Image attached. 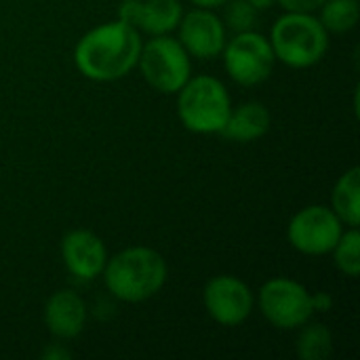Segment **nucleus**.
<instances>
[{
  "instance_id": "obj_23",
  "label": "nucleus",
  "mask_w": 360,
  "mask_h": 360,
  "mask_svg": "<svg viewBox=\"0 0 360 360\" xmlns=\"http://www.w3.org/2000/svg\"><path fill=\"white\" fill-rule=\"evenodd\" d=\"M194 6H200V8H219L224 6L228 0H190Z\"/></svg>"
},
{
  "instance_id": "obj_9",
  "label": "nucleus",
  "mask_w": 360,
  "mask_h": 360,
  "mask_svg": "<svg viewBox=\"0 0 360 360\" xmlns=\"http://www.w3.org/2000/svg\"><path fill=\"white\" fill-rule=\"evenodd\" d=\"M202 306L221 327L243 325L255 310V293L234 274H217L202 289Z\"/></svg>"
},
{
  "instance_id": "obj_7",
  "label": "nucleus",
  "mask_w": 360,
  "mask_h": 360,
  "mask_svg": "<svg viewBox=\"0 0 360 360\" xmlns=\"http://www.w3.org/2000/svg\"><path fill=\"white\" fill-rule=\"evenodd\" d=\"M224 70L238 86H259L264 84L276 65V57L268 36L247 30L228 38L221 55Z\"/></svg>"
},
{
  "instance_id": "obj_21",
  "label": "nucleus",
  "mask_w": 360,
  "mask_h": 360,
  "mask_svg": "<svg viewBox=\"0 0 360 360\" xmlns=\"http://www.w3.org/2000/svg\"><path fill=\"white\" fill-rule=\"evenodd\" d=\"M40 356L46 360H68L70 359V350H65L63 344H49Z\"/></svg>"
},
{
  "instance_id": "obj_24",
  "label": "nucleus",
  "mask_w": 360,
  "mask_h": 360,
  "mask_svg": "<svg viewBox=\"0 0 360 360\" xmlns=\"http://www.w3.org/2000/svg\"><path fill=\"white\" fill-rule=\"evenodd\" d=\"M249 2H251L259 13H262V11H268V8H272V6H274V0H249Z\"/></svg>"
},
{
  "instance_id": "obj_10",
  "label": "nucleus",
  "mask_w": 360,
  "mask_h": 360,
  "mask_svg": "<svg viewBox=\"0 0 360 360\" xmlns=\"http://www.w3.org/2000/svg\"><path fill=\"white\" fill-rule=\"evenodd\" d=\"M175 32L188 55L202 61L219 57L228 42V30L215 8L194 6L188 13L184 11Z\"/></svg>"
},
{
  "instance_id": "obj_3",
  "label": "nucleus",
  "mask_w": 360,
  "mask_h": 360,
  "mask_svg": "<svg viewBox=\"0 0 360 360\" xmlns=\"http://www.w3.org/2000/svg\"><path fill=\"white\" fill-rule=\"evenodd\" d=\"M276 61L293 70H306L321 63L329 51V32L314 13L281 15L268 36Z\"/></svg>"
},
{
  "instance_id": "obj_22",
  "label": "nucleus",
  "mask_w": 360,
  "mask_h": 360,
  "mask_svg": "<svg viewBox=\"0 0 360 360\" xmlns=\"http://www.w3.org/2000/svg\"><path fill=\"white\" fill-rule=\"evenodd\" d=\"M314 312H329L333 308V297L329 293H312Z\"/></svg>"
},
{
  "instance_id": "obj_12",
  "label": "nucleus",
  "mask_w": 360,
  "mask_h": 360,
  "mask_svg": "<svg viewBox=\"0 0 360 360\" xmlns=\"http://www.w3.org/2000/svg\"><path fill=\"white\" fill-rule=\"evenodd\" d=\"M184 4L179 0H122L118 19L146 36L173 34L181 21Z\"/></svg>"
},
{
  "instance_id": "obj_18",
  "label": "nucleus",
  "mask_w": 360,
  "mask_h": 360,
  "mask_svg": "<svg viewBox=\"0 0 360 360\" xmlns=\"http://www.w3.org/2000/svg\"><path fill=\"white\" fill-rule=\"evenodd\" d=\"M333 266L340 274L348 278H359L360 274V232L359 228H348L342 232L340 240L331 249Z\"/></svg>"
},
{
  "instance_id": "obj_4",
  "label": "nucleus",
  "mask_w": 360,
  "mask_h": 360,
  "mask_svg": "<svg viewBox=\"0 0 360 360\" xmlns=\"http://www.w3.org/2000/svg\"><path fill=\"white\" fill-rule=\"evenodd\" d=\"M175 95L177 118L184 129L196 135L221 133L232 110V97L219 78L211 74L190 76Z\"/></svg>"
},
{
  "instance_id": "obj_5",
  "label": "nucleus",
  "mask_w": 360,
  "mask_h": 360,
  "mask_svg": "<svg viewBox=\"0 0 360 360\" xmlns=\"http://www.w3.org/2000/svg\"><path fill=\"white\" fill-rule=\"evenodd\" d=\"M137 70L154 91L175 95L192 76V57L171 34L148 36L141 44Z\"/></svg>"
},
{
  "instance_id": "obj_11",
  "label": "nucleus",
  "mask_w": 360,
  "mask_h": 360,
  "mask_svg": "<svg viewBox=\"0 0 360 360\" xmlns=\"http://www.w3.org/2000/svg\"><path fill=\"white\" fill-rule=\"evenodd\" d=\"M105 243L91 230H70L61 238V259L65 270L78 281H95L108 262Z\"/></svg>"
},
{
  "instance_id": "obj_6",
  "label": "nucleus",
  "mask_w": 360,
  "mask_h": 360,
  "mask_svg": "<svg viewBox=\"0 0 360 360\" xmlns=\"http://www.w3.org/2000/svg\"><path fill=\"white\" fill-rule=\"evenodd\" d=\"M255 306H259L262 316L278 331H297L314 316L310 289L287 276L266 281L255 297Z\"/></svg>"
},
{
  "instance_id": "obj_1",
  "label": "nucleus",
  "mask_w": 360,
  "mask_h": 360,
  "mask_svg": "<svg viewBox=\"0 0 360 360\" xmlns=\"http://www.w3.org/2000/svg\"><path fill=\"white\" fill-rule=\"evenodd\" d=\"M141 44V34L116 17L80 36L74 46V65L93 82H114L137 68Z\"/></svg>"
},
{
  "instance_id": "obj_8",
  "label": "nucleus",
  "mask_w": 360,
  "mask_h": 360,
  "mask_svg": "<svg viewBox=\"0 0 360 360\" xmlns=\"http://www.w3.org/2000/svg\"><path fill=\"white\" fill-rule=\"evenodd\" d=\"M346 226L327 205H308L300 209L287 226V243L302 255H329Z\"/></svg>"
},
{
  "instance_id": "obj_2",
  "label": "nucleus",
  "mask_w": 360,
  "mask_h": 360,
  "mask_svg": "<svg viewBox=\"0 0 360 360\" xmlns=\"http://www.w3.org/2000/svg\"><path fill=\"white\" fill-rule=\"evenodd\" d=\"M101 276L112 297L124 304H141L162 291L169 266L156 249L137 245L108 257Z\"/></svg>"
},
{
  "instance_id": "obj_13",
  "label": "nucleus",
  "mask_w": 360,
  "mask_h": 360,
  "mask_svg": "<svg viewBox=\"0 0 360 360\" xmlns=\"http://www.w3.org/2000/svg\"><path fill=\"white\" fill-rule=\"evenodd\" d=\"M42 319H44L49 333L55 340L68 342V340L78 338L84 331L86 319H89V308L76 291L59 289L46 300Z\"/></svg>"
},
{
  "instance_id": "obj_17",
  "label": "nucleus",
  "mask_w": 360,
  "mask_h": 360,
  "mask_svg": "<svg viewBox=\"0 0 360 360\" xmlns=\"http://www.w3.org/2000/svg\"><path fill=\"white\" fill-rule=\"evenodd\" d=\"M319 21L329 34H348L360 19L359 0H325L316 11Z\"/></svg>"
},
{
  "instance_id": "obj_19",
  "label": "nucleus",
  "mask_w": 360,
  "mask_h": 360,
  "mask_svg": "<svg viewBox=\"0 0 360 360\" xmlns=\"http://www.w3.org/2000/svg\"><path fill=\"white\" fill-rule=\"evenodd\" d=\"M219 8H224V15H219V17L226 25V30H232L234 34L255 30L259 11L249 0H228Z\"/></svg>"
},
{
  "instance_id": "obj_16",
  "label": "nucleus",
  "mask_w": 360,
  "mask_h": 360,
  "mask_svg": "<svg viewBox=\"0 0 360 360\" xmlns=\"http://www.w3.org/2000/svg\"><path fill=\"white\" fill-rule=\"evenodd\" d=\"M295 352L302 360H327L333 354V333L327 325L308 321L300 327Z\"/></svg>"
},
{
  "instance_id": "obj_14",
  "label": "nucleus",
  "mask_w": 360,
  "mask_h": 360,
  "mask_svg": "<svg viewBox=\"0 0 360 360\" xmlns=\"http://www.w3.org/2000/svg\"><path fill=\"white\" fill-rule=\"evenodd\" d=\"M272 124L270 110L259 101H245L240 105H232L230 116L221 129V137L234 143H251L262 139Z\"/></svg>"
},
{
  "instance_id": "obj_20",
  "label": "nucleus",
  "mask_w": 360,
  "mask_h": 360,
  "mask_svg": "<svg viewBox=\"0 0 360 360\" xmlns=\"http://www.w3.org/2000/svg\"><path fill=\"white\" fill-rule=\"evenodd\" d=\"M325 0H274L287 13H316Z\"/></svg>"
},
{
  "instance_id": "obj_15",
  "label": "nucleus",
  "mask_w": 360,
  "mask_h": 360,
  "mask_svg": "<svg viewBox=\"0 0 360 360\" xmlns=\"http://www.w3.org/2000/svg\"><path fill=\"white\" fill-rule=\"evenodd\" d=\"M331 209L346 228L360 226V169L344 171L331 190Z\"/></svg>"
}]
</instances>
